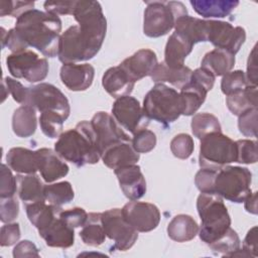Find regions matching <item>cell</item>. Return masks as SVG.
<instances>
[{"mask_svg":"<svg viewBox=\"0 0 258 258\" xmlns=\"http://www.w3.org/2000/svg\"><path fill=\"white\" fill-rule=\"evenodd\" d=\"M190 127L194 136L200 140L212 133L222 132L219 119L210 113L196 114L191 119Z\"/></svg>","mask_w":258,"mask_h":258,"instance_id":"d590c367","label":"cell"},{"mask_svg":"<svg viewBox=\"0 0 258 258\" xmlns=\"http://www.w3.org/2000/svg\"><path fill=\"white\" fill-rule=\"evenodd\" d=\"M18 195L24 203H35L45 201L44 199V184L39 176L34 174L17 175Z\"/></svg>","mask_w":258,"mask_h":258,"instance_id":"d6a6232c","label":"cell"},{"mask_svg":"<svg viewBox=\"0 0 258 258\" xmlns=\"http://www.w3.org/2000/svg\"><path fill=\"white\" fill-rule=\"evenodd\" d=\"M192 47L194 44L189 40L174 31L167 39L163 62L170 69H181L184 67V59L191 52Z\"/></svg>","mask_w":258,"mask_h":258,"instance_id":"cb8c5ba5","label":"cell"},{"mask_svg":"<svg viewBox=\"0 0 258 258\" xmlns=\"http://www.w3.org/2000/svg\"><path fill=\"white\" fill-rule=\"evenodd\" d=\"M29 222L39 231L47 227L62 210L60 207L45 204V201L29 203L25 205Z\"/></svg>","mask_w":258,"mask_h":258,"instance_id":"f1b7e54d","label":"cell"},{"mask_svg":"<svg viewBox=\"0 0 258 258\" xmlns=\"http://www.w3.org/2000/svg\"><path fill=\"white\" fill-rule=\"evenodd\" d=\"M194 148V139L186 133H179L170 141V150L172 154L179 159L188 158L191 155Z\"/></svg>","mask_w":258,"mask_h":258,"instance_id":"60d3db41","label":"cell"},{"mask_svg":"<svg viewBox=\"0 0 258 258\" xmlns=\"http://www.w3.org/2000/svg\"><path fill=\"white\" fill-rule=\"evenodd\" d=\"M237 160L236 142L222 132L212 133L201 139L199 164L201 168L219 170Z\"/></svg>","mask_w":258,"mask_h":258,"instance_id":"ba28073f","label":"cell"},{"mask_svg":"<svg viewBox=\"0 0 258 258\" xmlns=\"http://www.w3.org/2000/svg\"><path fill=\"white\" fill-rule=\"evenodd\" d=\"M143 17V32L148 37L167 34L177 18L186 15L187 10L179 1H146Z\"/></svg>","mask_w":258,"mask_h":258,"instance_id":"8992f818","label":"cell"},{"mask_svg":"<svg viewBox=\"0 0 258 258\" xmlns=\"http://www.w3.org/2000/svg\"><path fill=\"white\" fill-rule=\"evenodd\" d=\"M55 152L77 166L95 164L101 158L90 121H81L74 129L60 134L54 143Z\"/></svg>","mask_w":258,"mask_h":258,"instance_id":"3957f363","label":"cell"},{"mask_svg":"<svg viewBox=\"0 0 258 258\" xmlns=\"http://www.w3.org/2000/svg\"><path fill=\"white\" fill-rule=\"evenodd\" d=\"M174 29L175 32L184 36L194 45L198 42L207 41L205 19L196 18L186 14L176 19Z\"/></svg>","mask_w":258,"mask_h":258,"instance_id":"4dcf8cb0","label":"cell"},{"mask_svg":"<svg viewBox=\"0 0 258 258\" xmlns=\"http://www.w3.org/2000/svg\"><path fill=\"white\" fill-rule=\"evenodd\" d=\"M208 246L215 252L231 257L238 249H240V238L236 231L230 227L225 234Z\"/></svg>","mask_w":258,"mask_h":258,"instance_id":"74e56055","label":"cell"},{"mask_svg":"<svg viewBox=\"0 0 258 258\" xmlns=\"http://www.w3.org/2000/svg\"><path fill=\"white\" fill-rule=\"evenodd\" d=\"M38 233L49 247L64 249L74 245V228L66 224L59 216H57L47 227L39 230Z\"/></svg>","mask_w":258,"mask_h":258,"instance_id":"44dd1931","label":"cell"},{"mask_svg":"<svg viewBox=\"0 0 258 258\" xmlns=\"http://www.w3.org/2000/svg\"><path fill=\"white\" fill-rule=\"evenodd\" d=\"M33 1H0V15L6 16L11 15L13 17H19L22 13L33 9Z\"/></svg>","mask_w":258,"mask_h":258,"instance_id":"f6af8a7d","label":"cell"},{"mask_svg":"<svg viewBox=\"0 0 258 258\" xmlns=\"http://www.w3.org/2000/svg\"><path fill=\"white\" fill-rule=\"evenodd\" d=\"M59 218L72 228L83 227L88 220V214L83 208H73L69 210H61L58 214Z\"/></svg>","mask_w":258,"mask_h":258,"instance_id":"7dc6e473","label":"cell"},{"mask_svg":"<svg viewBox=\"0 0 258 258\" xmlns=\"http://www.w3.org/2000/svg\"><path fill=\"white\" fill-rule=\"evenodd\" d=\"M66 119L56 112L46 111L42 112L39 116V125L42 133L49 138L59 137Z\"/></svg>","mask_w":258,"mask_h":258,"instance_id":"f35d334b","label":"cell"},{"mask_svg":"<svg viewBox=\"0 0 258 258\" xmlns=\"http://www.w3.org/2000/svg\"><path fill=\"white\" fill-rule=\"evenodd\" d=\"M192 71L188 67H182L181 69H170L163 61L159 62L151 74V79L155 84L169 83L174 87L181 88L185 85L190 78Z\"/></svg>","mask_w":258,"mask_h":258,"instance_id":"1f68e13d","label":"cell"},{"mask_svg":"<svg viewBox=\"0 0 258 258\" xmlns=\"http://www.w3.org/2000/svg\"><path fill=\"white\" fill-rule=\"evenodd\" d=\"M6 66L12 77L25 79L29 83L43 81L48 74L47 60L30 49L9 54Z\"/></svg>","mask_w":258,"mask_h":258,"instance_id":"9c48e42d","label":"cell"},{"mask_svg":"<svg viewBox=\"0 0 258 258\" xmlns=\"http://www.w3.org/2000/svg\"><path fill=\"white\" fill-rule=\"evenodd\" d=\"M101 221L106 236L114 241L111 251L129 250L138 239V232L125 221L121 209L101 213Z\"/></svg>","mask_w":258,"mask_h":258,"instance_id":"8fae6325","label":"cell"},{"mask_svg":"<svg viewBox=\"0 0 258 258\" xmlns=\"http://www.w3.org/2000/svg\"><path fill=\"white\" fill-rule=\"evenodd\" d=\"M257 108H252L238 116V128L244 136H257Z\"/></svg>","mask_w":258,"mask_h":258,"instance_id":"ee69618b","label":"cell"},{"mask_svg":"<svg viewBox=\"0 0 258 258\" xmlns=\"http://www.w3.org/2000/svg\"><path fill=\"white\" fill-rule=\"evenodd\" d=\"M237 160L236 162L243 164H252L257 162V142L250 139L237 140Z\"/></svg>","mask_w":258,"mask_h":258,"instance_id":"b9f144b4","label":"cell"},{"mask_svg":"<svg viewBox=\"0 0 258 258\" xmlns=\"http://www.w3.org/2000/svg\"><path fill=\"white\" fill-rule=\"evenodd\" d=\"M199 233V225L188 215L179 214L172 218L167 226L168 237L178 243L192 240Z\"/></svg>","mask_w":258,"mask_h":258,"instance_id":"83f0119b","label":"cell"},{"mask_svg":"<svg viewBox=\"0 0 258 258\" xmlns=\"http://www.w3.org/2000/svg\"><path fill=\"white\" fill-rule=\"evenodd\" d=\"M37 127L35 109L29 105H21L12 116V130L21 138L30 137L35 133Z\"/></svg>","mask_w":258,"mask_h":258,"instance_id":"f546056e","label":"cell"},{"mask_svg":"<svg viewBox=\"0 0 258 258\" xmlns=\"http://www.w3.org/2000/svg\"><path fill=\"white\" fill-rule=\"evenodd\" d=\"M235 66V55L225 49L215 48L207 52L203 59L201 67L208 70L215 77H223Z\"/></svg>","mask_w":258,"mask_h":258,"instance_id":"4316f807","label":"cell"},{"mask_svg":"<svg viewBox=\"0 0 258 258\" xmlns=\"http://www.w3.org/2000/svg\"><path fill=\"white\" fill-rule=\"evenodd\" d=\"M139 157V153L134 150L131 140L118 142L108 147L101 155L104 164L111 169L136 164Z\"/></svg>","mask_w":258,"mask_h":258,"instance_id":"603a6c76","label":"cell"},{"mask_svg":"<svg viewBox=\"0 0 258 258\" xmlns=\"http://www.w3.org/2000/svg\"><path fill=\"white\" fill-rule=\"evenodd\" d=\"M125 221L137 232H150L160 222L158 208L150 203L131 201L121 209Z\"/></svg>","mask_w":258,"mask_h":258,"instance_id":"2e32d148","label":"cell"},{"mask_svg":"<svg viewBox=\"0 0 258 258\" xmlns=\"http://www.w3.org/2000/svg\"><path fill=\"white\" fill-rule=\"evenodd\" d=\"M206 37L217 48L225 49L234 55L239 51L246 39L245 29L234 27L231 23L221 20H206Z\"/></svg>","mask_w":258,"mask_h":258,"instance_id":"4fadbf2b","label":"cell"},{"mask_svg":"<svg viewBox=\"0 0 258 258\" xmlns=\"http://www.w3.org/2000/svg\"><path fill=\"white\" fill-rule=\"evenodd\" d=\"M142 109L149 120L167 126L182 115L183 105L176 90L158 83L145 95Z\"/></svg>","mask_w":258,"mask_h":258,"instance_id":"5b68a950","label":"cell"},{"mask_svg":"<svg viewBox=\"0 0 258 258\" xmlns=\"http://www.w3.org/2000/svg\"><path fill=\"white\" fill-rule=\"evenodd\" d=\"M17 190V179L12 174L10 167L2 163L1 165V183L0 198L14 197Z\"/></svg>","mask_w":258,"mask_h":258,"instance_id":"bcb514c9","label":"cell"},{"mask_svg":"<svg viewBox=\"0 0 258 258\" xmlns=\"http://www.w3.org/2000/svg\"><path fill=\"white\" fill-rule=\"evenodd\" d=\"M0 220L2 223L13 222L19 214V205L15 197L0 198Z\"/></svg>","mask_w":258,"mask_h":258,"instance_id":"681fc988","label":"cell"},{"mask_svg":"<svg viewBox=\"0 0 258 258\" xmlns=\"http://www.w3.org/2000/svg\"><path fill=\"white\" fill-rule=\"evenodd\" d=\"M80 237L86 245L97 247L105 242L106 234L101 221V213H90L88 220L80 232Z\"/></svg>","mask_w":258,"mask_h":258,"instance_id":"e575fe53","label":"cell"},{"mask_svg":"<svg viewBox=\"0 0 258 258\" xmlns=\"http://www.w3.org/2000/svg\"><path fill=\"white\" fill-rule=\"evenodd\" d=\"M2 30V48L7 46L12 53L36 48L44 56L54 57L58 53L61 20L57 15L30 9L16 19L15 27Z\"/></svg>","mask_w":258,"mask_h":258,"instance_id":"7a4b0ae2","label":"cell"},{"mask_svg":"<svg viewBox=\"0 0 258 258\" xmlns=\"http://www.w3.org/2000/svg\"><path fill=\"white\" fill-rule=\"evenodd\" d=\"M77 1H46L43 7L46 12L54 15H73Z\"/></svg>","mask_w":258,"mask_h":258,"instance_id":"816d5d0a","label":"cell"},{"mask_svg":"<svg viewBox=\"0 0 258 258\" xmlns=\"http://www.w3.org/2000/svg\"><path fill=\"white\" fill-rule=\"evenodd\" d=\"M114 172L118 178L120 188L127 199L137 201L145 195L146 181L139 165L121 166L114 169Z\"/></svg>","mask_w":258,"mask_h":258,"instance_id":"e0dca14e","label":"cell"},{"mask_svg":"<svg viewBox=\"0 0 258 258\" xmlns=\"http://www.w3.org/2000/svg\"><path fill=\"white\" fill-rule=\"evenodd\" d=\"M213 77L205 71H192L189 81L180 88V98L183 105L182 115H194L206 100L208 92L214 87Z\"/></svg>","mask_w":258,"mask_h":258,"instance_id":"7c38bea8","label":"cell"},{"mask_svg":"<svg viewBox=\"0 0 258 258\" xmlns=\"http://www.w3.org/2000/svg\"><path fill=\"white\" fill-rule=\"evenodd\" d=\"M197 210L201 218L198 234L207 245L216 241L231 227L227 207L217 194L201 192L197 200Z\"/></svg>","mask_w":258,"mask_h":258,"instance_id":"277c9868","label":"cell"},{"mask_svg":"<svg viewBox=\"0 0 258 258\" xmlns=\"http://www.w3.org/2000/svg\"><path fill=\"white\" fill-rule=\"evenodd\" d=\"M38 249L36 246L28 241V240H23L16 244V246L13 249V257L15 258H20V257H38Z\"/></svg>","mask_w":258,"mask_h":258,"instance_id":"db71d44e","label":"cell"},{"mask_svg":"<svg viewBox=\"0 0 258 258\" xmlns=\"http://www.w3.org/2000/svg\"><path fill=\"white\" fill-rule=\"evenodd\" d=\"M102 85L105 91L113 98L129 96L133 91L135 82L120 67H112L108 69L102 78Z\"/></svg>","mask_w":258,"mask_h":258,"instance_id":"7402d4cb","label":"cell"},{"mask_svg":"<svg viewBox=\"0 0 258 258\" xmlns=\"http://www.w3.org/2000/svg\"><path fill=\"white\" fill-rule=\"evenodd\" d=\"M245 210L253 215L257 214V192H251L245 200Z\"/></svg>","mask_w":258,"mask_h":258,"instance_id":"6f0895ef","label":"cell"},{"mask_svg":"<svg viewBox=\"0 0 258 258\" xmlns=\"http://www.w3.org/2000/svg\"><path fill=\"white\" fill-rule=\"evenodd\" d=\"M44 199L50 205L60 207L74 200L75 192L71 182L60 181L44 185Z\"/></svg>","mask_w":258,"mask_h":258,"instance_id":"8d00e7d4","label":"cell"},{"mask_svg":"<svg viewBox=\"0 0 258 258\" xmlns=\"http://www.w3.org/2000/svg\"><path fill=\"white\" fill-rule=\"evenodd\" d=\"M248 86H250V84L247 81L246 75L243 71L240 70L229 72L223 76L221 82V90L226 96H230L237 92L243 91Z\"/></svg>","mask_w":258,"mask_h":258,"instance_id":"ab89813d","label":"cell"},{"mask_svg":"<svg viewBox=\"0 0 258 258\" xmlns=\"http://www.w3.org/2000/svg\"><path fill=\"white\" fill-rule=\"evenodd\" d=\"M242 249L247 253L248 257L249 256L257 257V227L256 226H254L248 231L243 241Z\"/></svg>","mask_w":258,"mask_h":258,"instance_id":"11a10c76","label":"cell"},{"mask_svg":"<svg viewBox=\"0 0 258 258\" xmlns=\"http://www.w3.org/2000/svg\"><path fill=\"white\" fill-rule=\"evenodd\" d=\"M20 238V228L17 223H8L1 227L0 245L2 247L14 245Z\"/></svg>","mask_w":258,"mask_h":258,"instance_id":"f5cc1de1","label":"cell"},{"mask_svg":"<svg viewBox=\"0 0 258 258\" xmlns=\"http://www.w3.org/2000/svg\"><path fill=\"white\" fill-rule=\"evenodd\" d=\"M246 78L250 85L257 86V64H256V46L253 47L249 54L247 62V74Z\"/></svg>","mask_w":258,"mask_h":258,"instance_id":"9f6ffc18","label":"cell"},{"mask_svg":"<svg viewBox=\"0 0 258 258\" xmlns=\"http://www.w3.org/2000/svg\"><path fill=\"white\" fill-rule=\"evenodd\" d=\"M112 116L121 127L132 134L149 124V119L144 114L139 101L131 96L116 99L112 106Z\"/></svg>","mask_w":258,"mask_h":258,"instance_id":"5bb4252c","label":"cell"},{"mask_svg":"<svg viewBox=\"0 0 258 258\" xmlns=\"http://www.w3.org/2000/svg\"><path fill=\"white\" fill-rule=\"evenodd\" d=\"M73 16L79 24L70 26L59 37L57 56L62 63L93 58L106 36L107 20L98 1H77Z\"/></svg>","mask_w":258,"mask_h":258,"instance_id":"6da1fadb","label":"cell"},{"mask_svg":"<svg viewBox=\"0 0 258 258\" xmlns=\"http://www.w3.org/2000/svg\"><path fill=\"white\" fill-rule=\"evenodd\" d=\"M90 122L95 133L96 146L100 156L108 147L121 141L131 140L121 126L117 124L114 117L107 112H97Z\"/></svg>","mask_w":258,"mask_h":258,"instance_id":"9a60e30c","label":"cell"},{"mask_svg":"<svg viewBox=\"0 0 258 258\" xmlns=\"http://www.w3.org/2000/svg\"><path fill=\"white\" fill-rule=\"evenodd\" d=\"M40 113L51 111L60 114L66 120L70 116L71 107L64 94L55 86L40 83L29 87L27 104Z\"/></svg>","mask_w":258,"mask_h":258,"instance_id":"30bf717a","label":"cell"},{"mask_svg":"<svg viewBox=\"0 0 258 258\" xmlns=\"http://www.w3.org/2000/svg\"><path fill=\"white\" fill-rule=\"evenodd\" d=\"M194 10L204 18H224L239 5L233 0H190Z\"/></svg>","mask_w":258,"mask_h":258,"instance_id":"484cf974","label":"cell"},{"mask_svg":"<svg viewBox=\"0 0 258 258\" xmlns=\"http://www.w3.org/2000/svg\"><path fill=\"white\" fill-rule=\"evenodd\" d=\"M4 84L6 85L7 92L10 94L13 98L14 101L21 105H26L27 104V99H28V91L29 87H24L20 82L6 77L3 79Z\"/></svg>","mask_w":258,"mask_h":258,"instance_id":"f907efd6","label":"cell"},{"mask_svg":"<svg viewBox=\"0 0 258 258\" xmlns=\"http://www.w3.org/2000/svg\"><path fill=\"white\" fill-rule=\"evenodd\" d=\"M38 152V170L43 180L47 183L53 182L69 172V166L56 152L50 148L37 149Z\"/></svg>","mask_w":258,"mask_h":258,"instance_id":"ffe728a7","label":"cell"},{"mask_svg":"<svg viewBox=\"0 0 258 258\" xmlns=\"http://www.w3.org/2000/svg\"><path fill=\"white\" fill-rule=\"evenodd\" d=\"M131 144L138 153L150 152L156 145V135L146 128L140 129L133 134Z\"/></svg>","mask_w":258,"mask_h":258,"instance_id":"7bdbcfd3","label":"cell"},{"mask_svg":"<svg viewBox=\"0 0 258 258\" xmlns=\"http://www.w3.org/2000/svg\"><path fill=\"white\" fill-rule=\"evenodd\" d=\"M217 171L218 170H216V169L201 168L197 172V174L195 176V183L201 192L215 194L214 182H215V177H216Z\"/></svg>","mask_w":258,"mask_h":258,"instance_id":"c3c4849f","label":"cell"},{"mask_svg":"<svg viewBox=\"0 0 258 258\" xmlns=\"http://www.w3.org/2000/svg\"><path fill=\"white\" fill-rule=\"evenodd\" d=\"M226 104L232 114L236 116H240L249 109L257 108V86L250 85L243 91L227 96Z\"/></svg>","mask_w":258,"mask_h":258,"instance_id":"836d02e7","label":"cell"},{"mask_svg":"<svg viewBox=\"0 0 258 258\" xmlns=\"http://www.w3.org/2000/svg\"><path fill=\"white\" fill-rule=\"evenodd\" d=\"M95 69L90 63H63L59 72L61 83L74 92L89 89L93 83Z\"/></svg>","mask_w":258,"mask_h":258,"instance_id":"ac0fdd59","label":"cell"},{"mask_svg":"<svg viewBox=\"0 0 258 258\" xmlns=\"http://www.w3.org/2000/svg\"><path fill=\"white\" fill-rule=\"evenodd\" d=\"M157 64L158 61L155 52L148 48H142L125 58L119 66L136 83L145 77L151 76Z\"/></svg>","mask_w":258,"mask_h":258,"instance_id":"d6986e66","label":"cell"},{"mask_svg":"<svg viewBox=\"0 0 258 258\" xmlns=\"http://www.w3.org/2000/svg\"><path fill=\"white\" fill-rule=\"evenodd\" d=\"M8 166L23 174H34L38 170V152L23 147H13L6 155Z\"/></svg>","mask_w":258,"mask_h":258,"instance_id":"d4e9b609","label":"cell"},{"mask_svg":"<svg viewBox=\"0 0 258 258\" xmlns=\"http://www.w3.org/2000/svg\"><path fill=\"white\" fill-rule=\"evenodd\" d=\"M252 173L246 167L226 165L217 171L214 191L232 203H242L252 192Z\"/></svg>","mask_w":258,"mask_h":258,"instance_id":"52a82bcc","label":"cell"}]
</instances>
